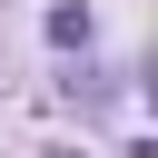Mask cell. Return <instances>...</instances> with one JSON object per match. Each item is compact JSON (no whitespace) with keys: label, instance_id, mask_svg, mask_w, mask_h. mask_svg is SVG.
<instances>
[{"label":"cell","instance_id":"obj_1","mask_svg":"<svg viewBox=\"0 0 158 158\" xmlns=\"http://www.w3.org/2000/svg\"><path fill=\"white\" fill-rule=\"evenodd\" d=\"M49 40H59V49H89V10L59 0V10H49Z\"/></svg>","mask_w":158,"mask_h":158}]
</instances>
